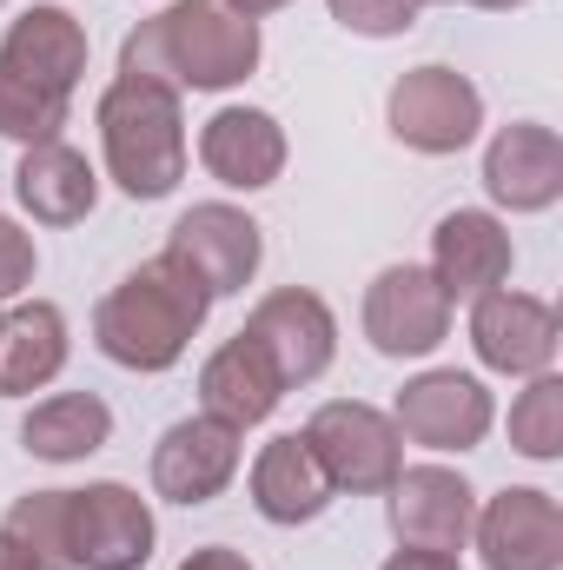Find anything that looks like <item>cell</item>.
I'll return each instance as SVG.
<instances>
[{
  "instance_id": "9c48e42d",
  "label": "cell",
  "mask_w": 563,
  "mask_h": 570,
  "mask_svg": "<svg viewBox=\"0 0 563 570\" xmlns=\"http://www.w3.org/2000/svg\"><path fill=\"white\" fill-rule=\"evenodd\" d=\"M246 332H253L259 352L273 358V372L285 379V392L325 379V365H332V352H338V318H332V305H325L318 292H305V285L266 292V298L253 305Z\"/></svg>"
},
{
  "instance_id": "6da1fadb",
  "label": "cell",
  "mask_w": 563,
  "mask_h": 570,
  "mask_svg": "<svg viewBox=\"0 0 563 570\" xmlns=\"http://www.w3.org/2000/svg\"><path fill=\"white\" fill-rule=\"evenodd\" d=\"M259 67V20L226 0H172L159 20H140L120 47V73L159 80L172 94H226Z\"/></svg>"
},
{
  "instance_id": "ffe728a7",
  "label": "cell",
  "mask_w": 563,
  "mask_h": 570,
  "mask_svg": "<svg viewBox=\"0 0 563 570\" xmlns=\"http://www.w3.org/2000/svg\"><path fill=\"white\" fill-rule=\"evenodd\" d=\"M13 193L20 206L40 219V226H73L93 213L100 199V179L87 166V153H73L67 140H40L20 153V173H13Z\"/></svg>"
},
{
  "instance_id": "ba28073f",
  "label": "cell",
  "mask_w": 563,
  "mask_h": 570,
  "mask_svg": "<svg viewBox=\"0 0 563 570\" xmlns=\"http://www.w3.org/2000/svg\"><path fill=\"white\" fill-rule=\"evenodd\" d=\"M451 332V298L431 266H385L365 292V338L385 358H424Z\"/></svg>"
},
{
  "instance_id": "5bb4252c",
  "label": "cell",
  "mask_w": 563,
  "mask_h": 570,
  "mask_svg": "<svg viewBox=\"0 0 563 570\" xmlns=\"http://www.w3.org/2000/svg\"><path fill=\"white\" fill-rule=\"evenodd\" d=\"M392 425L424 451H471L491 431V392L471 372H424L398 392Z\"/></svg>"
},
{
  "instance_id": "52a82bcc",
  "label": "cell",
  "mask_w": 563,
  "mask_h": 570,
  "mask_svg": "<svg viewBox=\"0 0 563 570\" xmlns=\"http://www.w3.org/2000/svg\"><path fill=\"white\" fill-rule=\"evenodd\" d=\"M67 558L73 570H140L152 558V511L127 484L67 491Z\"/></svg>"
},
{
  "instance_id": "484cf974",
  "label": "cell",
  "mask_w": 563,
  "mask_h": 570,
  "mask_svg": "<svg viewBox=\"0 0 563 570\" xmlns=\"http://www.w3.org/2000/svg\"><path fill=\"white\" fill-rule=\"evenodd\" d=\"M338 27L365 33V40H392V33H412L418 27V0H325Z\"/></svg>"
},
{
  "instance_id": "8992f818",
  "label": "cell",
  "mask_w": 563,
  "mask_h": 570,
  "mask_svg": "<svg viewBox=\"0 0 563 570\" xmlns=\"http://www.w3.org/2000/svg\"><path fill=\"white\" fill-rule=\"evenodd\" d=\"M385 120H392V140H405L412 153H464L484 127V94L457 67H412L392 87Z\"/></svg>"
},
{
  "instance_id": "7c38bea8",
  "label": "cell",
  "mask_w": 563,
  "mask_h": 570,
  "mask_svg": "<svg viewBox=\"0 0 563 570\" xmlns=\"http://www.w3.org/2000/svg\"><path fill=\"white\" fill-rule=\"evenodd\" d=\"M471 538H477L484 570H563V504L531 484L497 491L477 511Z\"/></svg>"
},
{
  "instance_id": "1f68e13d",
  "label": "cell",
  "mask_w": 563,
  "mask_h": 570,
  "mask_svg": "<svg viewBox=\"0 0 563 570\" xmlns=\"http://www.w3.org/2000/svg\"><path fill=\"white\" fill-rule=\"evenodd\" d=\"M424 7V0H418ZM471 7H491V13H511V7H524V0H471Z\"/></svg>"
},
{
  "instance_id": "7a4b0ae2",
  "label": "cell",
  "mask_w": 563,
  "mask_h": 570,
  "mask_svg": "<svg viewBox=\"0 0 563 570\" xmlns=\"http://www.w3.org/2000/svg\"><path fill=\"white\" fill-rule=\"evenodd\" d=\"M87 73V27L67 7H27L0 40V134L20 146L60 140Z\"/></svg>"
},
{
  "instance_id": "f1b7e54d",
  "label": "cell",
  "mask_w": 563,
  "mask_h": 570,
  "mask_svg": "<svg viewBox=\"0 0 563 570\" xmlns=\"http://www.w3.org/2000/svg\"><path fill=\"white\" fill-rule=\"evenodd\" d=\"M385 570H464L457 558H437V551H398Z\"/></svg>"
},
{
  "instance_id": "e0dca14e",
  "label": "cell",
  "mask_w": 563,
  "mask_h": 570,
  "mask_svg": "<svg viewBox=\"0 0 563 570\" xmlns=\"http://www.w3.org/2000/svg\"><path fill=\"white\" fill-rule=\"evenodd\" d=\"M484 186H491V199L511 206V213H544V206H557L563 140L551 127H537V120L504 127L497 140L484 146Z\"/></svg>"
},
{
  "instance_id": "44dd1931",
  "label": "cell",
  "mask_w": 563,
  "mask_h": 570,
  "mask_svg": "<svg viewBox=\"0 0 563 570\" xmlns=\"http://www.w3.org/2000/svg\"><path fill=\"white\" fill-rule=\"evenodd\" d=\"M253 504H259V518H273V524H312V518L332 504V478H325V464L312 458L305 431H285V438H273V444L259 451V464H253Z\"/></svg>"
},
{
  "instance_id": "8fae6325",
  "label": "cell",
  "mask_w": 563,
  "mask_h": 570,
  "mask_svg": "<svg viewBox=\"0 0 563 570\" xmlns=\"http://www.w3.org/2000/svg\"><path fill=\"white\" fill-rule=\"evenodd\" d=\"M166 253H172L192 279L206 285L213 298H226V292H246V285H253L266 239H259V219H246L239 206L206 199V206H192V213L172 226Z\"/></svg>"
},
{
  "instance_id": "4dcf8cb0",
  "label": "cell",
  "mask_w": 563,
  "mask_h": 570,
  "mask_svg": "<svg viewBox=\"0 0 563 570\" xmlns=\"http://www.w3.org/2000/svg\"><path fill=\"white\" fill-rule=\"evenodd\" d=\"M233 13H246V20H259V13H279V7H292V0H226Z\"/></svg>"
},
{
  "instance_id": "9a60e30c",
  "label": "cell",
  "mask_w": 563,
  "mask_h": 570,
  "mask_svg": "<svg viewBox=\"0 0 563 570\" xmlns=\"http://www.w3.org/2000/svg\"><path fill=\"white\" fill-rule=\"evenodd\" d=\"M431 279L444 285L451 305H477L484 292L511 279V233L504 219L477 213V206H457L437 219L431 233Z\"/></svg>"
},
{
  "instance_id": "d4e9b609",
  "label": "cell",
  "mask_w": 563,
  "mask_h": 570,
  "mask_svg": "<svg viewBox=\"0 0 563 570\" xmlns=\"http://www.w3.org/2000/svg\"><path fill=\"white\" fill-rule=\"evenodd\" d=\"M511 444L524 458H557L563 451V379L537 372L517 392V405H511Z\"/></svg>"
},
{
  "instance_id": "cb8c5ba5",
  "label": "cell",
  "mask_w": 563,
  "mask_h": 570,
  "mask_svg": "<svg viewBox=\"0 0 563 570\" xmlns=\"http://www.w3.org/2000/svg\"><path fill=\"white\" fill-rule=\"evenodd\" d=\"M0 531L40 570H73V558H67V491H27Z\"/></svg>"
},
{
  "instance_id": "f546056e",
  "label": "cell",
  "mask_w": 563,
  "mask_h": 570,
  "mask_svg": "<svg viewBox=\"0 0 563 570\" xmlns=\"http://www.w3.org/2000/svg\"><path fill=\"white\" fill-rule=\"evenodd\" d=\"M0 570H40V564H33V558H27V551H20V544L0 531Z\"/></svg>"
},
{
  "instance_id": "5b68a950",
  "label": "cell",
  "mask_w": 563,
  "mask_h": 570,
  "mask_svg": "<svg viewBox=\"0 0 563 570\" xmlns=\"http://www.w3.org/2000/svg\"><path fill=\"white\" fill-rule=\"evenodd\" d=\"M305 444L325 464L332 491H352V498L392 491V478L405 471V438H398V425L378 405H358V399L318 405L312 425H305Z\"/></svg>"
},
{
  "instance_id": "3957f363",
  "label": "cell",
  "mask_w": 563,
  "mask_h": 570,
  "mask_svg": "<svg viewBox=\"0 0 563 570\" xmlns=\"http://www.w3.org/2000/svg\"><path fill=\"white\" fill-rule=\"evenodd\" d=\"M206 312H213V292L192 279L172 253H159V259H146L140 273H127L100 298L93 345L113 365H127V372H166V365L186 358V345L206 325Z\"/></svg>"
},
{
  "instance_id": "277c9868",
  "label": "cell",
  "mask_w": 563,
  "mask_h": 570,
  "mask_svg": "<svg viewBox=\"0 0 563 570\" xmlns=\"http://www.w3.org/2000/svg\"><path fill=\"white\" fill-rule=\"evenodd\" d=\"M100 146H107V173L127 199H166L186 179V120H179V94L120 73L100 100Z\"/></svg>"
},
{
  "instance_id": "ac0fdd59",
  "label": "cell",
  "mask_w": 563,
  "mask_h": 570,
  "mask_svg": "<svg viewBox=\"0 0 563 570\" xmlns=\"http://www.w3.org/2000/svg\"><path fill=\"white\" fill-rule=\"evenodd\" d=\"M279 399H285V379L273 372V358L259 352L253 332L226 338V345L206 358V372H199V405H206V419H219V425H233V431L266 425Z\"/></svg>"
},
{
  "instance_id": "4316f807",
  "label": "cell",
  "mask_w": 563,
  "mask_h": 570,
  "mask_svg": "<svg viewBox=\"0 0 563 570\" xmlns=\"http://www.w3.org/2000/svg\"><path fill=\"white\" fill-rule=\"evenodd\" d=\"M27 279H33V239L13 219H0V298H13Z\"/></svg>"
},
{
  "instance_id": "603a6c76",
  "label": "cell",
  "mask_w": 563,
  "mask_h": 570,
  "mask_svg": "<svg viewBox=\"0 0 563 570\" xmlns=\"http://www.w3.org/2000/svg\"><path fill=\"white\" fill-rule=\"evenodd\" d=\"M107 438H113V412H107V399H93V392H60V399L33 405L27 425H20V444H27L33 458H47V464L93 458Z\"/></svg>"
},
{
  "instance_id": "83f0119b",
  "label": "cell",
  "mask_w": 563,
  "mask_h": 570,
  "mask_svg": "<svg viewBox=\"0 0 563 570\" xmlns=\"http://www.w3.org/2000/svg\"><path fill=\"white\" fill-rule=\"evenodd\" d=\"M179 570H253V564H246L239 551H226V544H206V551H192Z\"/></svg>"
},
{
  "instance_id": "d6a6232c",
  "label": "cell",
  "mask_w": 563,
  "mask_h": 570,
  "mask_svg": "<svg viewBox=\"0 0 563 570\" xmlns=\"http://www.w3.org/2000/svg\"><path fill=\"white\" fill-rule=\"evenodd\" d=\"M0 7H7V0H0Z\"/></svg>"
},
{
  "instance_id": "d6986e66",
  "label": "cell",
  "mask_w": 563,
  "mask_h": 570,
  "mask_svg": "<svg viewBox=\"0 0 563 570\" xmlns=\"http://www.w3.org/2000/svg\"><path fill=\"white\" fill-rule=\"evenodd\" d=\"M199 159H206V173L219 186L259 193V186H273L285 173V134L279 120L259 114V107H219L206 120V134H199Z\"/></svg>"
},
{
  "instance_id": "30bf717a",
  "label": "cell",
  "mask_w": 563,
  "mask_h": 570,
  "mask_svg": "<svg viewBox=\"0 0 563 570\" xmlns=\"http://www.w3.org/2000/svg\"><path fill=\"white\" fill-rule=\"evenodd\" d=\"M471 524H477V491L444 471V464H412L392 478V531L405 551H437V558H457L471 544Z\"/></svg>"
},
{
  "instance_id": "4fadbf2b",
  "label": "cell",
  "mask_w": 563,
  "mask_h": 570,
  "mask_svg": "<svg viewBox=\"0 0 563 570\" xmlns=\"http://www.w3.org/2000/svg\"><path fill=\"white\" fill-rule=\"evenodd\" d=\"M557 338H563L557 312H551L544 298H531V292L497 285V292H484V298L471 305V345H477V358H484L491 372L537 379V372H551Z\"/></svg>"
},
{
  "instance_id": "7402d4cb",
  "label": "cell",
  "mask_w": 563,
  "mask_h": 570,
  "mask_svg": "<svg viewBox=\"0 0 563 570\" xmlns=\"http://www.w3.org/2000/svg\"><path fill=\"white\" fill-rule=\"evenodd\" d=\"M60 365H67V318H60V305H47V298L13 305L0 318V399L40 392L47 379H60Z\"/></svg>"
},
{
  "instance_id": "2e32d148",
  "label": "cell",
  "mask_w": 563,
  "mask_h": 570,
  "mask_svg": "<svg viewBox=\"0 0 563 570\" xmlns=\"http://www.w3.org/2000/svg\"><path fill=\"white\" fill-rule=\"evenodd\" d=\"M239 471V431L219 425V419H179L152 444V491L172 498V504H206L233 484Z\"/></svg>"
}]
</instances>
